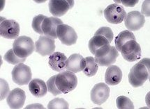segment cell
I'll return each mask as SVG.
<instances>
[{
    "mask_svg": "<svg viewBox=\"0 0 150 109\" xmlns=\"http://www.w3.org/2000/svg\"><path fill=\"white\" fill-rule=\"evenodd\" d=\"M57 36L62 44L67 46L76 44L78 40V35L74 29L64 24H62L57 27Z\"/></svg>",
    "mask_w": 150,
    "mask_h": 109,
    "instance_id": "cell-8",
    "label": "cell"
},
{
    "mask_svg": "<svg viewBox=\"0 0 150 109\" xmlns=\"http://www.w3.org/2000/svg\"><path fill=\"white\" fill-rule=\"evenodd\" d=\"M35 51L42 56H50L55 50V41L45 36H41L35 43Z\"/></svg>",
    "mask_w": 150,
    "mask_h": 109,
    "instance_id": "cell-11",
    "label": "cell"
},
{
    "mask_svg": "<svg viewBox=\"0 0 150 109\" xmlns=\"http://www.w3.org/2000/svg\"><path fill=\"white\" fill-rule=\"evenodd\" d=\"M67 58L62 52H54L49 57L48 64L50 68L56 72H63L66 69V61Z\"/></svg>",
    "mask_w": 150,
    "mask_h": 109,
    "instance_id": "cell-18",
    "label": "cell"
},
{
    "mask_svg": "<svg viewBox=\"0 0 150 109\" xmlns=\"http://www.w3.org/2000/svg\"><path fill=\"white\" fill-rule=\"evenodd\" d=\"M4 59L6 61L7 63L11 65H18L19 63H23L26 61V59H21V58L18 57L14 52L13 49L9 50L8 52L5 54L4 56Z\"/></svg>",
    "mask_w": 150,
    "mask_h": 109,
    "instance_id": "cell-23",
    "label": "cell"
},
{
    "mask_svg": "<svg viewBox=\"0 0 150 109\" xmlns=\"http://www.w3.org/2000/svg\"><path fill=\"white\" fill-rule=\"evenodd\" d=\"M1 97L0 100H3L6 98L9 94V86L8 83L4 79H1Z\"/></svg>",
    "mask_w": 150,
    "mask_h": 109,
    "instance_id": "cell-29",
    "label": "cell"
},
{
    "mask_svg": "<svg viewBox=\"0 0 150 109\" xmlns=\"http://www.w3.org/2000/svg\"><path fill=\"white\" fill-rule=\"evenodd\" d=\"M110 90L107 84L98 83L91 90V100L96 105H101L109 98Z\"/></svg>",
    "mask_w": 150,
    "mask_h": 109,
    "instance_id": "cell-10",
    "label": "cell"
},
{
    "mask_svg": "<svg viewBox=\"0 0 150 109\" xmlns=\"http://www.w3.org/2000/svg\"><path fill=\"white\" fill-rule=\"evenodd\" d=\"M144 22V16L142 15L141 13L136 10L129 12L124 18L125 27L131 31L140 30L142 27H143Z\"/></svg>",
    "mask_w": 150,
    "mask_h": 109,
    "instance_id": "cell-12",
    "label": "cell"
},
{
    "mask_svg": "<svg viewBox=\"0 0 150 109\" xmlns=\"http://www.w3.org/2000/svg\"><path fill=\"white\" fill-rule=\"evenodd\" d=\"M85 66V59L79 54H72L66 61V70L74 73H78L83 71Z\"/></svg>",
    "mask_w": 150,
    "mask_h": 109,
    "instance_id": "cell-16",
    "label": "cell"
},
{
    "mask_svg": "<svg viewBox=\"0 0 150 109\" xmlns=\"http://www.w3.org/2000/svg\"><path fill=\"white\" fill-rule=\"evenodd\" d=\"M26 100V94L21 88H14L8 94L6 102L11 108L18 109L23 108Z\"/></svg>",
    "mask_w": 150,
    "mask_h": 109,
    "instance_id": "cell-14",
    "label": "cell"
},
{
    "mask_svg": "<svg viewBox=\"0 0 150 109\" xmlns=\"http://www.w3.org/2000/svg\"><path fill=\"white\" fill-rule=\"evenodd\" d=\"M149 59H143L131 68L129 74V81L134 88L142 86L149 79Z\"/></svg>",
    "mask_w": 150,
    "mask_h": 109,
    "instance_id": "cell-1",
    "label": "cell"
},
{
    "mask_svg": "<svg viewBox=\"0 0 150 109\" xmlns=\"http://www.w3.org/2000/svg\"><path fill=\"white\" fill-rule=\"evenodd\" d=\"M20 24L13 20L3 19L0 24V35L7 39H16L20 34Z\"/></svg>",
    "mask_w": 150,
    "mask_h": 109,
    "instance_id": "cell-9",
    "label": "cell"
},
{
    "mask_svg": "<svg viewBox=\"0 0 150 109\" xmlns=\"http://www.w3.org/2000/svg\"><path fill=\"white\" fill-rule=\"evenodd\" d=\"M86 66L83 70L84 74L87 77H91L94 76L97 72L98 69V65L96 63L94 58L92 56H88L85 58Z\"/></svg>",
    "mask_w": 150,
    "mask_h": 109,
    "instance_id": "cell-22",
    "label": "cell"
},
{
    "mask_svg": "<svg viewBox=\"0 0 150 109\" xmlns=\"http://www.w3.org/2000/svg\"><path fill=\"white\" fill-rule=\"evenodd\" d=\"M55 78L56 75L52 76L50 79L47 80V91L52 94L54 96H57L58 94H62V92L60 91L57 87L56 86L55 84Z\"/></svg>",
    "mask_w": 150,
    "mask_h": 109,
    "instance_id": "cell-27",
    "label": "cell"
},
{
    "mask_svg": "<svg viewBox=\"0 0 150 109\" xmlns=\"http://www.w3.org/2000/svg\"><path fill=\"white\" fill-rule=\"evenodd\" d=\"M69 108V103L62 98L53 99L47 104L48 109H68Z\"/></svg>",
    "mask_w": 150,
    "mask_h": 109,
    "instance_id": "cell-24",
    "label": "cell"
},
{
    "mask_svg": "<svg viewBox=\"0 0 150 109\" xmlns=\"http://www.w3.org/2000/svg\"><path fill=\"white\" fill-rule=\"evenodd\" d=\"M74 2L73 1L52 0L48 3L49 10L54 17H61L65 15L68 10L74 6Z\"/></svg>",
    "mask_w": 150,
    "mask_h": 109,
    "instance_id": "cell-13",
    "label": "cell"
},
{
    "mask_svg": "<svg viewBox=\"0 0 150 109\" xmlns=\"http://www.w3.org/2000/svg\"><path fill=\"white\" fill-rule=\"evenodd\" d=\"M142 15L146 17H150L149 14V1H144L142 6Z\"/></svg>",
    "mask_w": 150,
    "mask_h": 109,
    "instance_id": "cell-30",
    "label": "cell"
},
{
    "mask_svg": "<svg viewBox=\"0 0 150 109\" xmlns=\"http://www.w3.org/2000/svg\"><path fill=\"white\" fill-rule=\"evenodd\" d=\"M62 24H63V22L59 17H46L42 24V30L44 35L54 40L57 38V28Z\"/></svg>",
    "mask_w": 150,
    "mask_h": 109,
    "instance_id": "cell-15",
    "label": "cell"
},
{
    "mask_svg": "<svg viewBox=\"0 0 150 109\" xmlns=\"http://www.w3.org/2000/svg\"><path fill=\"white\" fill-rule=\"evenodd\" d=\"M104 17L109 23L117 24L122 23L127 15L125 9L119 3H112L104 10Z\"/></svg>",
    "mask_w": 150,
    "mask_h": 109,
    "instance_id": "cell-5",
    "label": "cell"
},
{
    "mask_svg": "<svg viewBox=\"0 0 150 109\" xmlns=\"http://www.w3.org/2000/svg\"><path fill=\"white\" fill-rule=\"evenodd\" d=\"M94 35H101L105 36L106 38L108 40L110 43L112 41L113 36H114L112 29H111L110 27H100V29H98L96 31Z\"/></svg>",
    "mask_w": 150,
    "mask_h": 109,
    "instance_id": "cell-28",
    "label": "cell"
},
{
    "mask_svg": "<svg viewBox=\"0 0 150 109\" xmlns=\"http://www.w3.org/2000/svg\"><path fill=\"white\" fill-rule=\"evenodd\" d=\"M45 17H46V16L43 15H38L33 18L32 23L33 30L41 36L44 35L43 30H42V24H43V22Z\"/></svg>",
    "mask_w": 150,
    "mask_h": 109,
    "instance_id": "cell-26",
    "label": "cell"
},
{
    "mask_svg": "<svg viewBox=\"0 0 150 109\" xmlns=\"http://www.w3.org/2000/svg\"><path fill=\"white\" fill-rule=\"evenodd\" d=\"M35 44L31 38L28 36H20L14 41L13 50L18 57L26 59L35 50Z\"/></svg>",
    "mask_w": 150,
    "mask_h": 109,
    "instance_id": "cell-4",
    "label": "cell"
},
{
    "mask_svg": "<svg viewBox=\"0 0 150 109\" xmlns=\"http://www.w3.org/2000/svg\"><path fill=\"white\" fill-rule=\"evenodd\" d=\"M121 53L126 61L129 62H134L140 60L141 58V47L136 41L132 40L127 42L122 46Z\"/></svg>",
    "mask_w": 150,
    "mask_h": 109,
    "instance_id": "cell-7",
    "label": "cell"
},
{
    "mask_svg": "<svg viewBox=\"0 0 150 109\" xmlns=\"http://www.w3.org/2000/svg\"><path fill=\"white\" fill-rule=\"evenodd\" d=\"M55 84L62 93H69L77 87L78 78L74 72L63 71L56 74Z\"/></svg>",
    "mask_w": 150,
    "mask_h": 109,
    "instance_id": "cell-3",
    "label": "cell"
},
{
    "mask_svg": "<svg viewBox=\"0 0 150 109\" xmlns=\"http://www.w3.org/2000/svg\"><path fill=\"white\" fill-rule=\"evenodd\" d=\"M119 52L114 46L106 45L96 51L94 59L98 66L108 67L116 62Z\"/></svg>",
    "mask_w": 150,
    "mask_h": 109,
    "instance_id": "cell-2",
    "label": "cell"
},
{
    "mask_svg": "<svg viewBox=\"0 0 150 109\" xmlns=\"http://www.w3.org/2000/svg\"><path fill=\"white\" fill-rule=\"evenodd\" d=\"M11 74L13 82L20 86L29 84L32 77L31 68L23 63H19L14 67Z\"/></svg>",
    "mask_w": 150,
    "mask_h": 109,
    "instance_id": "cell-6",
    "label": "cell"
},
{
    "mask_svg": "<svg viewBox=\"0 0 150 109\" xmlns=\"http://www.w3.org/2000/svg\"><path fill=\"white\" fill-rule=\"evenodd\" d=\"M115 3H122V4L124 5L125 6L127 7H133L136 3H138V0H136V1H124V0H122V1H115Z\"/></svg>",
    "mask_w": 150,
    "mask_h": 109,
    "instance_id": "cell-31",
    "label": "cell"
},
{
    "mask_svg": "<svg viewBox=\"0 0 150 109\" xmlns=\"http://www.w3.org/2000/svg\"><path fill=\"white\" fill-rule=\"evenodd\" d=\"M132 40L135 41V36L133 35V33L130 31L129 30L123 31L120 32V34H118V36L116 37V38H115V48H116V50H117L118 52H121L122 46H123L127 42L129 41H132Z\"/></svg>",
    "mask_w": 150,
    "mask_h": 109,
    "instance_id": "cell-21",
    "label": "cell"
},
{
    "mask_svg": "<svg viewBox=\"0 0 150 109\" xmlns=\"http://www.w3.org/2000/svg\"><path fill=\"white\" fill-rule=\"evenodd\" d=\"M110 42L105 36L101 35H94L89 40L88 47L89 51L93 55H95L96 51L99 50L100 47L109 45Z\"/></svg>",
    "mask_w": 150,
    "mask_h": 109,
    "instance_id": "cell-20",
    "label": "cell"
},
{
    "mask_svg": "<svg viewBox=\"0 0 150 109\" xmlns=\"http://www.w3.org/2000/svg\"><path fill=\"white\" fill-rule=\"evenodd\" d=\"M117 106L119 109H133L134 105L133 101L129 97L120 96L116 99Z\"/></svg>",
    "mask_w": 150,
    "mask_h": 109,
    "instance_id": "cell-25",
    "label": "cell"
},
{
    "mask_svg": "<svg viewBox=\"0 0 150 109\" xmlns=\"http://www.w3.org/2000/svg\"><path fill=\"white\" fill-rule=\"evenodd\" d=\"M29 89L32 95L37 98L44 97L47 92V84L40 79L31 80L29 83Z\"/></svg>",
    "mask_w": 150,
    "mask_h": 109,
    "instance_id": "cell-19",
    "label": "cell"
},
{
    "mask_svg": "<svg viewBox=\"0 0 150 109\" xmlns=\"http://www.w3.org/2000/svg\"><path fill=\"white\" fill-rule=\"evenodd\" d=\"M122 72L116 65H110L107 68L105 74V82L110 86H117L122 81Z\"/></svg>",
    "mask_w": 150,
    "mask_h": 109,
    "instance_id": "cell-17",
    "label": "cell"
},
{
    "mask_svg": "<svg viewBox=\"0 0 150 109\" xmlns=\"http://www.w3.org/2000/svg\"><path fill=\"white\" fill-rule=\"evenodd\" d=\"M26 108H45L44 107L42 106L40 103H34V104L30 105V106H27Z\"/></svg>",
    "mask_w": 150,
    "mask_h": 109,
    "instance_id": "cell-32",
    "label": "cell"
}]
</instances>
